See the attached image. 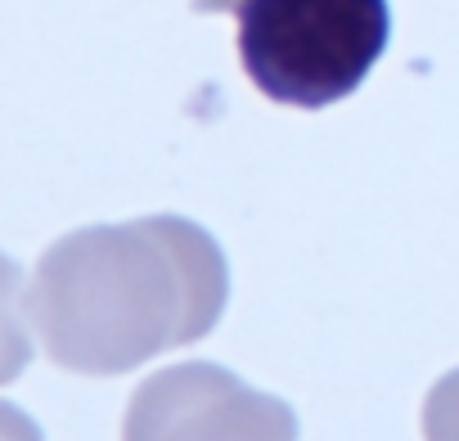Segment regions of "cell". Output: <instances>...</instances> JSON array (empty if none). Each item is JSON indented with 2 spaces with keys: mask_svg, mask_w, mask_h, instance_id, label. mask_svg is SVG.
<instances>
[{
  "mask_svg": "<svg viewBox=\"0 0 459 441\" xmlns=\"http://www.w3.org/2000/svg\"><path fill=\"white\" fill-rule=\"evenodd\" d=\"M239 64L289 108H329L365 86L392 41L387 0H239Z\"/></svg>",
  "mask_w": 459,
  "mask_h": 441,
  "instance_id": "6da1fadb",
  "label": "cell"
},
{
  "mask_svg": "<svg viewBox=\"0 0 459 441\" xmlns=\"http://www.w3.org/2000/svg\"><path fill=\"white\" fill-rule=\"evenodd\" d=\"M122 441H298V419L221 369H171L131 396Z\"/></svg>",
  "mask_w": 459,
  "mask_h": 441,
  "instance_id": "7a4b0ae2",
  "label": "cell"
},
{
  "mask_svg": "<svg viewBox=\"0 0 459 441\" xmlns=\"http://www.w3.org/2000/svg\"><path fill=\"white\" fill-rule=\"evenodd\" d=\"M32 342L23 333V311H19V266L0 253V383H10L28 369Z\"/></svg>",
  "mask_w": 459,
  "mask_h": 441,
  "instance_id": "3957f363",
  "label": "cell"
},
{
  "mask_svg": "<svg viewBox=\"0 0 459 441\" xmlns=\"http://www.w3.org/2000/svg\"><path fill=\"white\" fill-rule=\"evenodd\" d=\"M0 441H46V437H41L32 414H23L10 401H0Z\"/></svg>",
  "mask_w": 459,
  "mask_h": 441,
  "instance_id": "277c9868",
  "label": "cell"
}]
</instances>
